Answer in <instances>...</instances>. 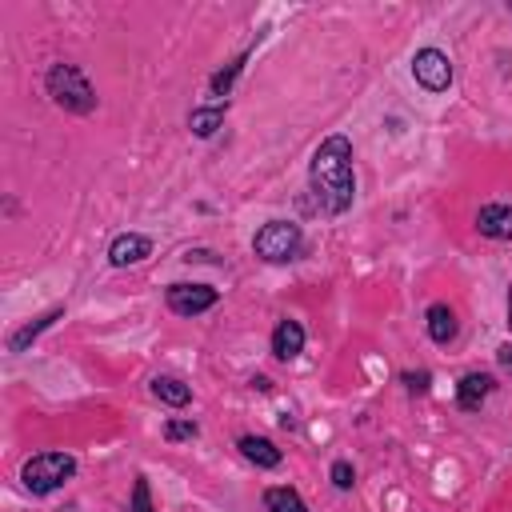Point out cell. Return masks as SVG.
<instances>
[{
	"label": "cell",
	"instance_id": "5bb4252c",
	"mask_svg": "<svg viewBox=\"0 0 512 512\" xmlns=\"http://www.w3.org/2000/svg\"><path fill=\"white\" fill-rule=\"evenodd\" d=\"M224 112H228V100L200 104V108H192V112H188V128H192L200 140H208V136H216V128L224 124Z\"/></svg>",
	"mask_w": 512,
	"mask_h": 512
},
{
	"label": "cell",
	"instance_id": "44dd1931",
	"mask_svg": "<svg viewBox=\"0 0 512 512\" xmlns=\"http://www.w3.org/2000/svg\"><path fill=\"white\" fill-rule=\"evenodd\" d=\"M400 380H404V388H408L412 396H424V392L432 388V372H424V368H420V372H400Z\"/></svg>",
	"mask_w": 512,
	"mask_h": 512
},
{
	"label": "cell",
	"instance_id": "ac0fdd59",
	"mask_svg": "<svg viewBox=\"0 0 512 512\" xmlns=\"http://www.w3.org/2000/svg\"><path fill=\"white\" fill-rule=\"evenodd\" d=\"M196 432H200L196 420H168V424H164V440H168V444H176V440H196Z\"/></svg>",
	"mask_w": 512,
	"mask_h": 512
},
{
	"label": "cell",
	"instance_id": "277c9868",
	"mask_svg": "<svg viewBox=\"0 0 512 512\" xmlns=\"http://www.w3.org/2000/svg\"><path fill=\"white\" fill-rule=\"evenodd\" d=\"M252 252L264 260V264H288V260H300L304 252V232L296 220H268L256 228L252 236Z\"/></svg>",
	"mask_w": 512,
	"mask_h": 512
},
{
	"label": "cell",
	"instance_id": "ffe728a7",
	"mask_svg": "<svg viewBox=\"0 0 512 512\" xmlns=\"http://www.w3.org/2000/svg\"><path fill=\"white\" fill-rule=\"evenodd\" d=\"M128 508H132V512H156V508H152V492H148V480H144V476H136Z\"/></svg>",
	"mask_w": 512,
	"mask_h": 512
},
{
	"label": "cell",
	"instance_id": "7a4b0ae2",
	"mask_svg": "<svg viewBox=\"0 0 512 512\" xmlns=\"http://www.w3.org/2000/svg\"><path fill=\"white\" fill-rule=\"evenodd\" d=\"M44 88H48V96H52V104L56 108H64V112H76V116H88L92 108H96V88H92V80L84 76V68L80 64H52L48 68V76H44Z\"/></svg>",
	"mask_w": 512,
	"mask_h": 512
},
{
	"label": "cell",
	"instance_id": "6da1fadb",
	"mask_svg": "<svg viewBox=\"0 0 512 512\" xmlns=\"http://www.w3.org/2000/svg\"><path fill=\"white\" fill-rule=\"evenodd\" d=\"M308 188L316 200V212L324 216H344L356 200V172H352V140L348 136H328L312 152L308 164Z\"/></svg>",
	"mask_w": 512,
	"mask_h": 512
},
{
	"label": "cell",
	"instance_id": "2e32d148",
	"mask_svg": "<svg viewBox=\"0 0 512 512\" xmlns=\"http://www.w3.org/2000/svg\"><path fill=\"white\" fill-rule=\"evenodd\" d=\"M264 512H308V504H304V496H300L296 488L272 484V488L264 492Z\"/></svg>",
	"mask_w": 512,
	"mask_h": 512
},
{
	"label": "cell",
	"instance_id": "603a6c76",
	"mask_svg": "<svg viewBox=\"0 0 512 512\" xmlns=\"http://www.w3.org/2000/svg\"><path fill=\"white\" fill-rule=\"evenodd\" d=\"M252 388H256V392H268V388H272V380H268V376H252Z\"/></svg>",
	"mask_w": 512,
	"mask_h": 512
},
{
	"label": "cell",
	"instance_id": "7402d4cb",
	"mask_svg": "<svg viewBox=\"0 0 512 512\" xmlns=\"http://www.w3.org/2000/svg\"><path fill=\"white\" fill-rule=\"evenodd\" d=\"M496 364H500L504 376H512V340H504V344L496 348Z\"/></svg>",
	"mask_w": 512,
	"mask_h": 512
},
{
	"label": "cell",
	"instance_id": "30bf717a",
	"mask_svg": "<svg viewBox=\"0 0 512 512\" xmlns=\"http://www.w3.org/2000/svg\"><path fill=\"white\" fill-rule=\"evenodd\" d=\"M424 328H428V340H432V344H452L456 332H460L456 308H452V304H428V312H424Z\"/></svg>",
	"mask_w": 512,
	"mask_h": 512
},
{
	"label": "cell",
	"instance_id": "3957f363",
	"mask_svg": "<svg viewBox=\"0 0 512 512\" xmlns=\"http://www.w3.org/2000/svg\"><path fill=\"white\" fill-rule=\"evenodd\" d=\"M72 476H76V456H68V452H36L20 464V484L32 496H52Z\"/></svg>",
	"mask_w": 512,
	"mask_h": 512
},
{
	"label": "cell",
	"instance_id": "9c48e42d",
	"mask_svg": "<svg viewBox=\"0 0 512 512\" xmlns=\"http://www.w3.org/2000/svg\"><path fill=\"white\" fill-rule=\"evenodd\" d=\"M492 392H496V376H488V372H468V376L456 384V404H460V412H480V404H484Z\"/></svg>",
	"mask_w": 512,
	"mask_h": 512
},
{
	"label": "cell",
	"instance_id": "9a60e30c",
	"mask_svg": "<svg viewBox=\"0 0 512 512\" xmlns=\"http://www.w3.org/2000/svg\"><path fill=\"white\" fill-rule=\"evenodd\" d=\"M152 396L168 408H184L192 404V388L180 380V376H152Z\"/></svg>",
	"mask_w": 512,
	"mask_h": 512
},
{
	"label": "cell",
	"instance_id": "e0dca14e",
	"mask_svg": "<svg viewBox=\"0 0 512 512\" xmlns=\"http://www.w3.org/2000/svg\"><path fill=\"white\" fill-rule=\"evenodd\" d=\"M244 64H248V48H244V52H240V56H236V60H232L228 68H220V72H216V76L208 80L212 96H228V92H232V84H236V76L244 72Z\"/></svg>",
	"mask_w": 512,
	"mask_h": 512
},
{
	"label": "cell",
	"instance_id": "d6986e66",
	"mask_svg": "<svg viewBox=\"0 0 512 512\" xmlns=\"http://www.w3.org/2000/svg\"><path fill=\"white\" fill-rule=\"evenodd\" d=\"M328 476H332V484H336L340 492H352V484H356V468H352L348 460H332Z\"/></svg>",
	"mask_w": 512,
	"mask_h": 512
},
{
	"label": "cell",
	"instance_id": "cb8c5ba5",
	"mask_svg": "<svg viewBox=\"0 0 512 512\" xmlns=\"http://www.w3.org/2000/svg\"><path fill=\"white\" fill-rule=\"evenodd\" d=\"M508 328H512V288H508Z\"/></svg>",
	"mask_w": 512,
	"mask_h": 512
},
{
	"label": "cell",
	"instance_id": "ba28073f",
	"mask_svg": "<svg viewBox=\"0 0 512 512\" xmlns=\"http://www.w3.org/2000/svg\"><path fill=\"white\" fill-rule=\"evenodd\" d=\"M304 340H308V336H304V324L284 316V320H276V328H272V356L288 364V360H296V356L304 352Z\"/></svg>",
	"mask_w": 512,
	"mask_h": 512
},
{
	"label": "cell",
	"instance_id": "52a82bcc",
	"mask_svg": "<svg viewBox=\"0 0 512 512\" xmlns=\"http://www.w3.org/2000/svg\"><path fill=\"white\" fill-rule=\"evenodd\" d=\"M148 256H152V240L144 232H120L108 244V264L112 268H132V264H140Z\"/></svg>",
	"mask_w": 512,
	"mask_h": 512
},
{
	"label": "cell",
	"instance_id": "7c38bea8",
	"mask_svg": "<svg viewBox=\"0 0 512 512\" xmlns=\"http://www.w3.org/2000/svg\"><path fill=\"white\" fill-rule=\"evenodd\" d=\"M476 232L488 240H512V204H484L476 212Z\"/></svg>",
	"mask_w": 512,
	"mask_h": 512
},
{
	"label": "cell",
	"instance_id": "4fadbf2b",
	"mask_svg": "<svg viewBox=\"0 0 512 512\" xmlns=\"http://www.w3.org/2000/svg\"><path fill=\"white\" fill-rule=\"evenodd\" d=\"M64 316V304H56V308H48L44 316H36V320H28V324H20L12 336H8V352H24L32 340H40V332H48L56 320Z\"/></svg>",
	"mask_w": 512,
	"mask_h": 512
},
{
	"label": "cell",
	"instance_id": "8fae6325",
	"mask_svg": "<svg viewBox=\"0 0 512 512\" xmlns=\"http://www.w3.org/2000/svg\"><path fill=\"white\" fill-rule=\"evenodd\" d=\"M236 448H240V456H244L248 464L264 468V472L284 464V452H280V448H276L268 436H252V432H248V436H240V440H236Z\"/></svg>",
	"mask_w": 512,
	"mask_h": 512
},
{
	"label": "cell",
	"instance_id": "5b68a950",
	"mask_svg": "<svg viewBox=\"0 0 512 512\" xmlns=\"http://www.w3.org/2000/svg\"><path fill=\"white\" fill-rule=\"evenodd\" d=\"M216 300H220V292H216L212 284L176 280V284L164 288V304H168V312H176V316H200V312L216 308Z\"/></svg>",
	"mask_w": 512,
	"mask_h": 512
},
{
	"label": "cell",
	"instance_id": "8992f818",
	"mask_svg": "<svg viewBox=\"0 0 512 512\" xmlns=\"http://www.w3.org/2000/svg\"><path fill=\"white\" fill-rule=\"evenodd\" d=\"M412 76H416V84L424 92H448V84H452V60H448V52L420 48L412 56Z\"/></svg>",
	"mask_w": 512,
	"mask_h": 512
}]
</instances>
